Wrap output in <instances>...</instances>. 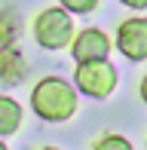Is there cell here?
<instances>
[{"label": "cell", "instance_id": "6da1fadb", "mask_svg": "<svg viewBox=\"0 0 147 150\" xmlns=\"http://www.w3.org/2000/svg\"><path fill=\"white\" fill-rule=\"evenodd\" d=\"M31 107L46 122H64L77 113V89L61 77H43L31 89Z\"/></svg>", "mask_w": 147, "mask_h": 150}, {"label": "cell", "instance_id": "7a4b0ae2", "mask_svg": "<svg viewBox=\"0 0 147 150\" xmlns=\"http://www.w3.org/2000/svg\"><path fill=\"white\" fill-rule=\"evenodd\" d=\"M34 40L43 49H49V52L74 46L77 31H74L71 12L64 9V6H46V9H40L37 18H34Z\"/></svg>", "mask_w": 147, "mask_h": 150}, {"label": "cell", "instance_id": "3957f363", "mask_svg": "<svg viewBox=\"0 0 147 150\" xmlns=\"http://www.w3.org/2000/svg\"><path fill=\"white\" fill-rule=\"evenodd\" d=\"M74 86L89 98H107L117 89V67L110 61H92V64H77L74 71Z\"/></svg>", "mask_w": 147, "mask_h": 150}, {"label": "cell", "instance_id": "277c9868", "mask_svg": "<svg viewBox=\"0 0 147 150\" xmlns=\"http://www.w3.org/2000/svg\"><path fill=\"white\" fill-rule=\"evenodd\" d=\"M117 49L129 61H147V18L135 16L117 28Z\"/></svg>", "mask_w": 147, "mask_h": 150}, {"label": "cell", "instance_id": "5b68a950", "mask_svg": "<svg viewBox=\"0 0 147 150\" xmlns=\"http://www.w3.org/2000/svg\"><path fill=\"white\" fill-rule=\"evenodd\" d=\"M107 52H110V40L101 28H83L77 34L71 46V55L77 64H92V61H107Z\"/></svg>", "mask_w": 147, "mask_h": 150}, {"label": "cell", "instance_id": "8992f818", "mask_svg": "<svg viewBox=\"0 0 147 150\" xmlns=\"http://www.w3.org/2000/svg\"><path fill=\"white\" fill-rule=\"evenodd\" d=\"M22 104H18L16 98H9V95H0V138L3 135H16L18 129H22Z\"/></svg>", "mask_w": 147, "mask_h": 150}, {"label": "cell", "instance_id": "52a82bcc", "mask_svg": "<svg viewBox=\"0 0 147 150\" xmlns=\"http://www.w3.org/2000/svg\"><path fill=\"white\" fill-rule=\"evenodd\" d=\"M92 150H132V144H129V138L110 132V135H101V138L92 144Z\"/></svg>", "mask_w": 147, "mask_h": 150}, {"label": "cell", "instance_id": "ba28073f", "mask_svg": "<svg viewBox=\"0 0 147 150\" xmlns=\"http://www.w3.org/2000/svg\"><path fill=\"white\" fill-rule=\"evenodd\" d=\"M61 6L68 12H92V9H98V0H64Z\"/></svg>", "mask_w": 147, "mask_h": 150}, {"label": "cell", "instance_id": "9c48e42d", "mask_svg": "<svg viewBox=\"0 0 147 150\" xmlns=\"http://www.w3.org/2000/svg\"><path fill=\"white\" fill-rule=\"evenodd\" d=\"M138 92H141V101L147 104V74H144V80H141V86H138Z\"/></svg>", "mask_w": 147, "mask_h": 150}, {"label": "cell", "instance_id": "30bf717a", "mask_svg": "<svg viewBox=\"0 0 147 150\" xmlns=\"http://www.w3.org/2000/svg\"><path fill=\"white\" fill-rule=\"evenodd\" d=\"M40 150H61V147H40Z\"/></svg>", "mask_w": 147, "mask_h": 150}, {"label": "cell", "instance_id": "8fae6325", "mask_svg": "<svg viewBox=\"0 0 147 150\" xmlns=\"http://www.w3.org/2000/svg\"><path fill=\"white\" fill-rule=\"evenodd\" d=\"M0 150H9V147H6V144H3V141H0Z\"/></svg>", "mask_w": 147, "mask_h": 150}]
</instances>
